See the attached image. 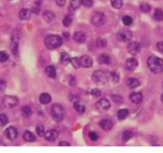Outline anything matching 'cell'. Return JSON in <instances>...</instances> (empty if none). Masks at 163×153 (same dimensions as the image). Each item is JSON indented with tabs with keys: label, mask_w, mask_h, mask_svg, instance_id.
I'll return each instance as SVG.
<instances>
[{
	"label": "cell",
	"mask_w": 163,
	"mask_h": 153,
	"mask_svg": "<svg viewBox=\"0 0 163 153\" xmlns=\"http://www.w3.org/2000/svg\"><path fill=\"white\" fill-rule=\"evenodd\" d=\"M147 66L153 73L159 74L163 72V60L152 56L147 60Z\"/></svg>",
	"instance_id": "obj_1"
},
{
	"label": "cell",
	"mask_w": 163,
	"mask_h": 153,
	"mask_svg": "<svg viewBox=\"0 0 163 153\" xmlns=\"http://www.w3.org/2000/svg\"><path fill=\"white\" fill-rule=\"evenodd\" d=\"M63 40L59 35H50L45 39V47L48 49H55L62 45Z\"/></svg>",
	"instance_id": "obj_2"
},
{
	"label": "cell",
	"mask_w": 163,
	"mask_h": 153,
	"mask_svg": "<svg viewBox=\"0 0 163 153\" xmlns=\"http://www.w3.org/2000/svg\"><path fill=\"white\" fill-rule=\"evenodd\" d=\"M52 117L57 122H60L64 118V109L60 104H54L51 108Z\"/></svg>",
	"instance_id": "obj_3"
},
{
	"label": "cell",
	"mask_w": 163,
	"mask_h": 153,
	"mask_svg": "<svg viewBox=\"0 0 163 153\" xmlns=\"http://www.w3.org/2000/svg\"><path fill=\"white\" fill-rule=\"evenodd\" d=\"M92 80L94 83H96L98 85H103L107 82V75L105 72H103V71L98 70L96 71L93 74H92Z\"/></svg>",
	"instance_id": "obj_4"
},
{
	"label": "cell",
	"mask_w": 163,
	"mask_h": 153,
	"mask_svg": "<svg viewBox=\"0 0 163 153\" xmlns=\"http://www.w3.org/2000/svg\"><path fill=\"white\" fill-rule=\"evenodd\" d=\"M106 22V16L100 12H95L92 16V23L96 26H102Z\"/></svg>",
	"instance_id": "obj_5"
},
{
	"label": "cell",
	"mask_w": 163,
	"mask_h": 153,
	"mask_svg": "<svg viewBox=\"0 0 163 153\" xmlns=\"http://www.w3.org/2000/svg\"><path fill=\"white\" fill-rule=\"evenodd\" d=\"M18 98L15 96L7 95L2 99V103L7 108H13L18 104Z\"/></svg>",
	"instance_id": "obj_6"
},
{
	"label": "cell",
	"mask_w": 163,
	"mask_h": 153,
	"mask_svg": "<svg viewBox=\"0 0 163 153\" xmlns=\"http://www.w3.org/2000/svg\"><path fill=\"white\" fill-rule=\"evenodd\" d=\"M117 38L122 42H127L132 38V33L128 30H122L117 33Z\"/></svg>",
	"instance_id": "obj_7"
},
{
	"label": "cell",
	"mask_w": 163,
	"mask_h": 153,
	"mask_svg": "<svg viewBox=\"0 0 163 153\" xmlns=\"http://www.w3.org/2000/svg\"><path fill=\"white\" fill-rule=\"evenodd\" d=\"M96 106L97 110L99 111H100V112H106L111 107V103H110L108 100L103 98V99L99 100V102H97Z\"/></svg>",
	"instance_id": "obj_8"
},
{
	"label": "cell",
	"mask_w": 163,
	"mask_h": 153,
	"mask_svg": "<svg viewBox=\"0 0 163 153\" xmlns=\"http://www.w3.org/2000/svg\"><path fill=\"white\" fill-rule=\"evenodd\" d=\"M141 48H142L141 44L137 41L129 43V45H127V50L132 55H136V54L139 53L141 51Z\"/></svg>",
	"instance_id": "obj_9"
},
{
	"label": "cell",
	"mask_w": 163,
	"mask_h": 153,
	"mask_svg": "<svg viewBox=\"0 0 163 153\" xmlns=\"http://www.w3.org/2000/svg\"><path fill=\"white\" fill-rule=\"evenodd\" d=\"M5 135L7 136V138L11 140H14L17 138L18 136V131L13 126L8 127L5 131Z\"/></svg>",
	"instance_id": "obj_10"
},
{
	"label": "cell",
	"mask_w": 163,
	"mask_h": 153,
	"mask_svg": "<svg viewBox=\"0 0 163 153\" xmlns=\"http://www.w3.org/2000/svg\"><path fill=\"white\" fill-rule=\"evenodd\" d=\"M80 65L86 68H91L92 66V64H93L92 59L91 58L90 56L88 55H84L80 58Z\"/></svg>",
	"instance_id": "obj_11"
},
{
	"label": "cell",
	"mask_w": 163,
	"mask_h": 153,
	"mask_svg": "<svg viewBox=\"0 0 163 153\" xmlns=\"http://www.w3.org/2000/svg\"><path fill=\"white\" fill-rule=\"evenodd\" d=\"M58 137V132H57L56 130L51 129L48 130L47 132H45V138L50 142H54L55 140L57 139Z\"/></svg>",
	"instance_id": "obj_12"
},
{
	"label": "cell",
	"mask_w": 163,
	"mask_h": 153,
	"mask_svg": "<svg viewBox=\"0 0 163 153\" xmlns=\"http://www.w3.org/2000/svg\"><path fill=\"white\" fill-rule=\"evenodd\" d=\"M130 99L133 103L135 104H139L141 103L143 99V96L141 93H139V92H133L132 94H131L130 95Z\"/></svg>",
	"instance_id": "obj_13"
},
{
	"label": "cell",
	"mask_w": 163,
	"mask_h": 153,
	"mask_svg": "<svg viewBox=\"0 0 163 153\" xmlns=\"http://www.w3.org/2000/svg\"><path fill=\"white\" fill-rule=\"evenodd\" d=\"M138 67V61L135 58H130L126 61V68L128 71H134Z\"/></svg>",
	"instance_id": "obj_14"
},
{
	"label": "cell",
	"mask_w": 163,
	"mask_h": 153,
	"mask_svg": "<svg viewBox=\"0 0 163 153\" xmlns=\"http://www.w3.org/2000/svg\"><path fill=\"white\" fill-rule=\"evenodd\" d=\"M73 38H74V40H75L76 42L81 44V43H84L85 41L86 35L82 31H77L73 35Z\"/></svg>",
	"instance_id": "obj_15"
},
{
	"label": "cell",
	"mask_w": 163,
	"mask_h": 153,
	"mask_svg": "<svg viewBox=\"0 0 163 153\" xmlns=\"http://www.w3.org/2000/svg\"><path fill=\"white\" fill-rule=\"evenodd\" d=\"M99 125L101 129L104 130V131H109L113 127V124H112V121L107 119L102 120L99 123Z\"/></svg>",
	"instance_id": "obj_16"
},
{
	"label": "cell",
	"mask_w": 163,
	"mask_h": 153,
	"mask_svg": "<svg viewBox=\"0 0 163 153\" xmlns=\"http://www.w3.org/2000/svg\"><path fill=\"white\" fill-rule=\"evenodd\" d=\"M31 14H32V12L29 9H21L18 13V16H19L20 19L28 20L31 17Z\"/></svg>",
	"instance_id": "obj_17"
},
{
	"label": "cell",
	"mask_w": 163,
	"mask_h": 153,
	"mask_svg": "<svg viewBox=\"0 0 163 153\" xmlns=\"http://www.w3.org/2000/svg\"><path fill=\"white\" fill-rule=\"evenodd\" d=\"M43 18L45 20L46 22L48 23H50L52 21H54V18H55V14L53 11H45L44 13H43Z\"/></svg>",
	"instance_id": "obj_18"
},
{
	"label": "cell",
	"mask_w": 163,
	"mask_h": 153,
	"mask_svg": "<svg viewBox=\"0 0 163 153\" xmlns=\"http://www.w3.org/2000/svg\"><path fill=\"white\" fill-rule=\"evenodd\" d=\"M81 0H70L69 3V11L71 12H74L80 7Z\"/></svg>",
	"instance_id": "obj_19"
},
{
	"label": "cell",
	"mask_w": 163,
	"mask_h": 153,
	"mask_svg": "<svg viewBox=\"0 0 163 153\" xmlns=\"http://www.w3.org/2000/svg\"><path fill=\"white\" fill-rule=\"evenodd\" d=\"M127 85L129 88L134 89V88H136V87H139V86L140 85V83L139 81L137 79H135V78H130V79H127Z\"/></svg>",
	"instance_id": "obj_20"
},
{
	"label": "cell",
	"mask_w": 163,
	"mask_h": 153,
	"mask_svg": "<svg viewBox=\"0 0 163 153\" xmlns=\"http://www.w3.org/2000/svg\"><path fill=\"white\" fill-rule=\"evenodd\" d=\"M51 96L48 93H43L41 94L40 97H39V101L41 102V104H48V103H50L51 102Z\"/></svg>",
	"instance_id": "obj_21"
},
{
	"label": "cell",
	"mask_w": 163,
	"mask_h": 153,
	"mask_svg": "<svg viewBox=\"0 0 163 153\" xmlns=\"http://www.w3.org/2000/svg\"><path fill=\"white\" fill-rule=\"evenodd\" d=\"M45 74L47 75L50 78H56L57 76V72H56V69L54 68V66H48L45 68Z\"/></svg>",
	"instance_id": "obj_22"
},
{
	"label": "cell",
	"mask_w": 163,
	"mask_h": 153,
	"mask_svg": "<svg viewBox=\"0 0 163 153\" xmlns=\"http://www.w3.org/2000/svg\"><path fill=\"white\" fill-rule=\"evenodd\" d=\"M23 139L26 142H34L36 140L34 134L30 131H25L23 134Z\"/></svg>",
	"instance_id": "obj_23"
},
{
	"label": "cell",
	"mask_w": 163,
	"mask_h": 153,
	"mask_svg": "<svg viewBox=\"0 0 163 153\" xmlns=\"http://www.w3.org/2000/svg\"><path fill=\"white\" fill-rule=\"evenodd\" d=\"M98 61L101 64H111V58L107 54H102L98 58Z\"/></svg>",
	"instance_id": "obj_24"
},
{
	"label": "cell",
	"mask_w": 163,
	"mask_h": 153,
	"mask_svg": "<svg viewBox=\"0 0 163 153\" xmlns=\"http://www.w3.org/2000/svg\"><path fill=\"white\" fill-rule=\"evenodd\" d=\"M129 115V111L127 110V109H122L118 111V113H117V117H118V119L122 121V120L126 119Z\"/></svg>",
	"instance_id": "obj_25"
},
{
	"label": "cell",
	"mask_w": 163,
	"mask_h": 153,
	"mask_svg": "<svg viewBox=\"0 0 163 153\" xmlns=\"http://www.w3.org/2000/svg\"><path fill=\"white\" fill-rule=\"evenodd\" d=\"M70 60L71 58L69 56V55L66 53H62L60 54V62L61 64H69L70 62Z\"/></svg>",
	"instance_id": "obj_26"
},
{
	"label": "cell",
	"mask_w": 163,
	"mask_h": 153,
	"mask_svg": "<svg viewBox=\"0 0 163 153\" xmlns=\"http://www.w3.org/2000/svg\"><path fill=\"white\" fill-rule=\"evenodd\" d=\"M154 19L158 21H161L163 20V11L160 9H157L154 14Z\"/></svg>",
	"instance_id": "obj_27"
},
{
	"label": "cell",
	"mask_w": 163,
	"mask_h": 153,
	"mask_svg": "<svg viewBox=\"0 0 163 153\" xmlns=\"http://www.w3.org/2000/svg\"><path fill=\"white\" fill-rule=\"evenodd\" d=\"M73 107L75 109V110L79 113H83L85 111V107L83 105L80 104L79 102H74L73 104Z\"/></svg>",
	"instance_id": "obj_28"
},
{
	"label": "cell",
	"mask_w": 163,
	"mask_h": 153,
	"mask_svg": "<svg viewBox=\"0 0 163 153\" xmlns=\"http://www.w3.org/2000/svg\"><path fill=\"white\" fill-rule=\"evenodd\" d=\"M139 8L140 11L143 12V13H148L149 11H150L151 7H150V4H148V3H146V2H142V3L140 4Z\"/></svg>",
	"instance_id": "obj_29"
},
{
	"label": "cell",
	"mask_w": 163,
	"mask_h": 153,
	"mask_svg": "<svg viewBox=\"0 0 163 153\" xmlns=\"http://www.w3.org/2000/svg\"><path fill=\"white\" fill-rule=\"evenodd\" d=\"M21 113L25 117H30L32 114V110L30 109V107L26 106L21 108Z\"/></svg>",
	"instance_id": "obj_30"
},
{
	"label": "cell",
	"mask_w": 163,
	"mask_h": 153,
	"mask_svg": "<svg viewBox=\"0 0 163 153\" xmlns=\"http://www.w3.org/2000/svg\"><path fill=\"white\" fill-rule=\"evenodd\" d=\"M70 63H71V64L73 65V68H79L81 66V65H80V58L77 57L71 58Z\"/></svg>",
	"instance_id": "obj_31"
},
{
	"label": "cell",
	"mask_w": 163,
	"mask_h": 153,
	"mask_svg": "<svg viewBox=\"0 0 163 153\" xmlns=\"http://www.w3.org/2000/svg\"><path fill=\"white\" fill-rule=\"evenodd\" d=\"M8 122V117L6 114L2 113L0 114V127H3L7 124Z\"/></svg>",
	"instance_id": "obj_32"
},
{
	"label": "cell",
	"mask_w": 163,
	"mask_h": 153,
	"mask_svg": "<svg viewBox=\"0 0 163 153\" xmlns=\"http://www.w3.org/2000/svg\"><path fill=\"white\" fill-rule=\"evenodd\" d=\"M18 42H17V41H12V43H11V51H12L15 56H17L18 53Z\"/></svg>",
	"instance_id": "obj_33"
},
{
	"label": "cell",
	"mask_w": 163,
	"mask_h": 153,
	"mask_svg": "<svg viewBox=\"0 0 163 153\" xmlns=\"http://www.w3.org/2000/svg\"><path fill=\"white\" fill-rule=\"evenodd\" d=\"M112 6L116 9H120L122 7V0H111Z\"/></svg>",
	"instance_id": "obj_34"
},
{
	"label": "cell",
	"mask_w": 163,
	"mask_h": 153,
	"mask_svg": "<svg viewBox=\"0 0 163 153\" xmlns=\"http://www.w3.org/2000/svg\"><path fill=\"white\" fill-rule=\"evenodd\" d=\"M36 132L39 136H41V137H42V136H45V127H44L43 126H37Z\"/></svg>",
	"instance_id": "obj_35"
},
{
	"label": "cell",
	"mask_w": 163,
	"mask_h": 153,
	"mask_svg": "<svg viewBox=\"0 0 163 153\" xmlns=\"http://www.w3.org/2000/svg\"><path fill=\"white\" fill-rule=\"evenodd\" d=\"M132 136H133V134H132V132H131V131H125V132L122 133V140L126 142V141H128Z\"/></svg>",
	"instance_id": "obj_36"
},
{
	"label": "cell",
	"mask_w": 163,
	"mask_h": 153,
	"mask_svg": "<svg viewBox=\"0 0 163 153\" xmlns=\"http://www.w3.org/2000/svg\"><path fill=\"white\" fill-rule=\"evenodd\" d=\"M96 45L98 47H99V48H104V47H106V45H107V40H106L105 39L99 37V38L96 40Z\"/></svg>",
	"instance_id": "obj_37"
},
{
	"label": "cell",
	"mask_w": 163,
	"mask_h": 153,
	"mask_svg": "<svg viewBox=\"0 0 163 153\" xmlns=\"http://www.w3.org/2000/svg\"><path fill=\"white\" fill-rule=\"evenodd\" d=\"M63 25H64L65 27H69V26H71L72 24V18L70 16H65L63 19Z\"/></svg>",
	"instance_id": "obj_38"
},
{
	"label": "cell",
	"mask_w": 163,
	"mask_h": 153,
	"mask_svg": "<svg viewBox=\"0 0 163 153\" xmlns=\"http://www.w3.org/2000/svg\"><path fill=\"white\" fill-rule=\"evenodd\" d=\"M132 21H133V20L130 16H125V17L122 18V22L125 26H130L132 24Z\"/></svg>",
	"instance_id": "obj_39"
},
{
	"label": "cell",
	"mask_w": 163,
	"mask_h": 153,
	"mask_svg": "<svg viewBox=\"0 0 163 153\" xmlns=\"http://www.w3.org/2000/svg\"><path fill=\"white\" fill-rule=\"evenodd\" d=\"M112 100H113L114 102L117 103V104H121L122 102V96L119 95V94H115L112 97Z\"/></svg>",
	"instance_id": "obj_40"
},
{
	"label": "cell",
	"mask_w": 163,
	"mask_h": 153,
	"mask_svg": "<svg viewBox=\"0 0 163 153\" xmlns=\"http://www.w3.org/2000/svg\"><path fill=\"white\" fill-rule=\"evenodd\" d=\"M8 55L7 53H6L5 52H0V62H6L7 60H8Z\"/></svg>",
	"instance_id": "obj_41"
},
{
	"label": "cell",
	"mask_w": 163,
	"mask_h": 153,
	"mask_svg": "<svg viewBox=\"0 0 163 153\" xmlns=\"http://www.w3.org/2000/svg\"><path fill=\"white\" fill-rule=\"evenodd\" d=\"M81 4L86 7H91L93 5V0H81Z\"/></svg>",
	"instance_id": "obj_42"
},
{
	"label": "cell",
	"mask_w": 163,
	"mask_h": 153,
	"mask_svg": "<svg viewBox=\"0 0 163 153\" xmlns=\"http://www.w3.org/2000/svg\"><path fill=\"white\" fill-rule=\"evenodd\" d=\"M40 9H41V7H40V2H36V3H35V4H34V6L33 7L32 11L34 14H39V11H40Z\"/></svg>",
	"instance_id": "obj_43"
},
{
	"label": "cell",
	"mask_w": 163,
	"mask_h": 153,
	"mask_svg": "<svg viewBox=\"0 0 163 153\" xmlns=\"http://www.w3.org/2000/svg\"><path fill=\"white\" fill-rule=\"evenodd\" d=\"M112 80L115 83H117L119 81V75L116 72H112Z\"/></svg>",
	"instance_id": "obj_44"
},
{
	"label": "cell",
	"mask_w": 163,
	"mask_h": 153,
	"mask_svg": "<svg viewBox=\"0 0 163 153\" xmlns=\"http://www.w3.org/2000/svg\"><path fill=\"white\" fill-rule=\"evenodd\" d=\"M89 138L93 141H96V140H98V135H97L96 132H89Z\"/></svg>",
	"instance_id": "obj_45"
},
{
	"label": "cell",
	"mask_w": 163,
	"mask_h": 153,
	"mask_svg": "<svg viewBox=\"0 0 163 153\" xmlns=\"http://www.w3.org/2000/svg\"><path fill=\"white\" fill-rule=\"evenodd\" d=\"M91 94H92V95L95 96V97H99V96H100L101 92L99 89H93L91 91Z\"/></svg>",
	"instance_id": "obj_46"
},
{
	"label": "cell",
	"mask_w": 163,
	"mask_h": 153,
	"mask_svg": "<svg viewBox=\"0 0 163 153\" xmlns=\"http://www.w3.org/2000/svg\"><path fill=\"white\" fill-rule=\"evenodd\" d=\"M7 87V84H6V82L5 81L0 80V91H3Z\"/></svg>",
	"instance_id": "obj_47"
},
{
	"label": "cell",
	"mask_w": 163,
	"mask_h": 153,
	"mask_svg": "<svg viewBox=\"0 0 163 153\" xmlns=\"http://www.w3.org/2000/svg\"><path fill=\"white\" fill-rule=\"evenodd\" d=\"M157 48L158 49V51L161 53H163V41H161V42H158L157 44Z\"/></svg>",
	"instance_id": "obj_48"
},
{
	"label": "cell",
	"mask_w": 163,
	"mask_h": 153,
	"mask_svg": "<svg viewBox=\"0 0 163 153\" xmlns=\"http://www.w3.org/2000/svg\"><path fill=\"white\" fill-rule=\"evenodd\" d=\"M56 2L59 7H63L66 3V0H56Z\"/></svg>",
	"instance_id": "obj_49"
},
{
	"label": "cell",
	"mask_w": 163,
	"mask_h": 153,
	"mask_svg": "<svg viewBox=\"0 0 163 153\" xmlns=\"http://www.w3.org/2000/svg\"><path fill=\"white\" fill-rule=\"evenodd\" d=\"M59 146H70V144L65 141H61L59 143Z\"/></svg>",
	"instance_id": "obj_50"
},
{
	"label": "cell",
	"mask_w": 163,
	"mask_h": 153,
	"mask_svg": "<svg viewBox=\"0 0 163 153\" xmlns=\"http://www.w3.org/2000/svg\"><path fill=\"white\" fill-rule=\"evenodd\" d=\"M161 102H163V94H161Z\"/></svg>",
	"instance_id": "obj_51"
}]
</instances>
